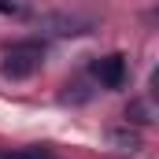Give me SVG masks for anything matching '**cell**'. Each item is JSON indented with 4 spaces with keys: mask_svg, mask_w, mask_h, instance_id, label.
Returning a JSON list of instances; mask_svg holds the SVG:
<instances>
[{
    "mask_svg": "<svg viewBox=\"0 0 159 159\" xmlns=\"http://www.w3.org/2000/svg\"><path fill=\"white\" fill-rule=\"evenodd\" d=\"M0 11H4V15H22V7L11 4V0H0Z\"/></svg>",
    "mask_w": 159,
    "mask_h": 159,
    "instance_id": "7",
    "label": "cell"
},
{
    "mask_svg": "<svg viewBox=\"0 0 159 159\" xmlns=\"http://www.w3.org/2000/svg\"><path fill=\"white\" fill-rule=\"evenodd\" d=\"M93 78L100 81L104 89H122L126 85V56L111 52V56H100L93 63Z\"/></svg>",
    "mask_w": 159,
    "mask_h": 159,
    "instance_id": "2",
    "label": "cell"
},
{
    "mask_svg": "<svg viewBox=\"0 0 159 159\" xmlns=\"http://www.w3.org/2000/svg\"><path fill=\"white\" fill-rule=\"evenodd\" d=\"M41 59H44V44H41V41H15V44L4 48L0 70H4V78L22 81V78H30L41 67Z\"/></svg>",
    "mask_w": 159,
    "mask_h": 159,
    "instance_id": "1",
    "label": "cell"
},
{
    "mask_svg": "<svg viewBox=\"0 0 159 159\" xmlns=\"http://www.w3.org/2000/svg\"><path fill=\"white\" fill-rule=\"evenodd\" d=\"M111 141L119 144L122 152H137V148H141V137H137V133H126V129H115V133H111Z\"/></svg>",
    "mask_w": 159,
    "mask_h": 159,
    "instance_id": "5",
    "label": "cell"
},
{
    "mask_svg": "<svg viewBox=\"0 0 159 159\" xmlns=\"http://www.w3.org/2000/svg\"><path fill=\"white\" fill-rule=\"evenodd\" d=\"M148 115H152V111H148V104H144V100H133V104L126 107V119H133V122H152Z\"/></svg>",
    "mask_w": 159,
    "mask_h": 159,
    "instance_id": "6",
    "label": "cell"
},
{
    "mask_svg": "<svg viewBox=\"0 0 159 159\" xmlns=\"http://www.w3.org/2000/svg\"><path fill=\"white\" fill-rule=\"evenodd\" d=\"M0 159H56V156H52V148H44V144H30V148L0 152Z\"/></svg>",
    "mask_w": 159,
    "mask_h": 159,
    "instance_id": "3",
    "label": "cell"
},
{
    "mask_svg": "<svg viewBox=\"0 0 159 159\" xmlns=\"http://www.w3.org/2000/svg\"><path fill=\"white\" fill-rule=\"evenodd\" d=\"M48 26H59L56 34H89V22H81V19H63V15H52L48 19Z\"/></svg>",
    "mask_w": 159,
    "mask_h": 159,
    "instance_id": "4",
    "label": "cell"
}]
</instances>
